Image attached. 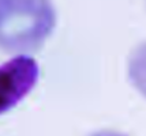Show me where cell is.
Returning <instances> with one entry per match:
<instances>
[{"mask_svg":"<svg viewBox=\"0 0 146 136\" xmlns=\"http://www.w3.org/2000/svg\"><path fill=\"white\" fill-rule=\"evenodd\" d=\"M56 20L52 0H0V51L18 56L37 52Z\"/></svg>","mask_w":146,"mask_h":136,"instance_id":"6da1fadb","label":"cell"},{"mask_svg":"<svg viewBox=\"0 0 146 136\" xmlns=\"http://www.w3.org/2000/svg\"><path fill=\"white\" fill-rule=\"evenodd\" d=\"M40 79V67L32 56L21 55L0 65V114L27 97Z\"/></svg>","mask_w":146,"mask_h":136,"instance_id":"7a4b0ae2","label":"cell"},{"mask_svg":"<svg viewBox=\"0 0 146 136\" xmlns=\"http://www.w3.org/2000/svg\"><path fill=\"white\" fill-rule=\"evenodd\" d=\"M127 78L135 90L146 98V42L135 46L127 58Z\"/></svg>","mask_w":146,"mask_h":136,"instance_id":"3957f363","label":"cell"},{"mask_svg":"<svg viewBox=\"0 0 146 136\" xmlns=\"http://www.w3.org/2000/svg\"><path fill=\"white\" fill-rule=\"evenodd\" d=\"M88 136H128L123 132H119V131H113V129H101L97 131V132H93Z\"/></svg>","mask_w":146,"mask_h":136,"instance_id":"277c9868","label":"cell"}]
</instances>
